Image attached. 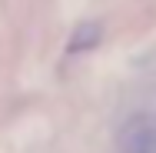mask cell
Listing matches in <instances>:
<instances>
[{"mask_svg":"<svg viewBox=\"0 0 156 153\" xmlns=\"http://www.w3.org/2000/svg\"><path fill=\"white\" fill-rule=\"evenodd\" d=\"M156 147V126L150 120H133L123 130V140H120V153H153Z\"/></svg>","mask_w":156,"mask_h":153,"instance_id":"1","label":"cell"},{"mask_svg":"<svg viewBox=\"0 0 156 153\" xmlns=\"http://www.w3.org/2000/svg\"><path fill=\"white\" fill-rule=\"evenodd\" d=\"M96 43H100V24H93V20H83V24H76V30L70 33L66 53H70V57L90 53V50H93Z\"/></svg>","mask_w":156,"mask_h":153,"instance_id":"2","label":"cell"}]
</instances>
